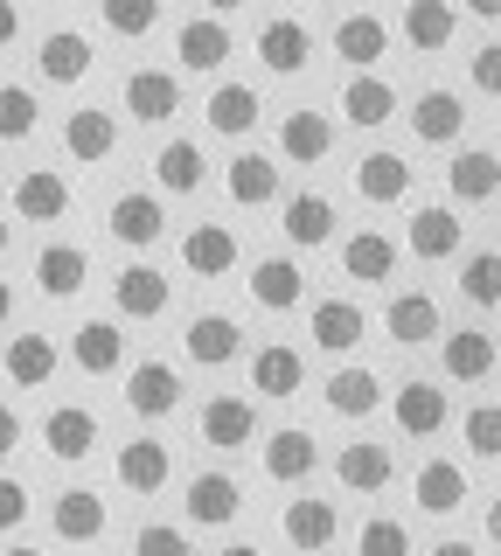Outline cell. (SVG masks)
Masks as SVG:
<instances>
[{"mask_svg":"<svg viewBox=\"0 0 501 556\" xmlns=\"http://www.w3.org/2000/svg\"><path fill=\"white\" fill-rule=\"evenodd\" d=\"M480 521H488V543H494V549H501V494H494V501H488V515H480Z\"/></svg>","mask_w":501,"mask_h":556,"instance_id":"55","label":"cell"},{"mask_svg":"<svg viewBox=\"0 0 501 556\" xmlns=\"http://www.w3.org/2000/svg\"><path fill=\"white\" fill-rule=\"evenodd\" d=\"M390 417H397V431H404V439H431V431H446V390L411 376L404 390L390 396Z\"/></svg>","mask_w":501,"mask_h":556,"instance_id":"24","label":"cell"},{"mask_svg":"<svg viewBox=\"0 0 501 556\" xmlns=\"http://www.w3.org/2000/svg\"><path fill=\"white\" fill-rule=\"evenodd\" d=\"M494 355H501V348H494V334H480V327H460V334H446V376H453V382H488L494 376Z\"/></svg>","mask_w":501,"mask_h":556,"instance_id":"41","label":"cell"},{"mask_svg":"<svg viewBox=\"0 0 501 556\" xmlns=\"http://www.w3.org/2000/svg\"><path fill=\"white\" fill-rule=\"evenodd\" d=\"M425 556H480V549H474V543H460V535H446V543H439V549H425Z\"/></svg>","mask_w":501,"mask_h":556,"instance_id":"54","label":"cell"},{"mask_svg":"<svg viewBox=\"0 0 501 556\" xmlns=\"http://www.w3.org/2000/svg\"><path fill=\"white\" fill-rule=\"evenodd\" d=\"M91 63H98V49H91V35H84V28H49L42 49H36L42 84H84V77H91Z\"/></svg>","mask_w":501,"mask_h":556,"instance_id":"6","label":"cell"},{"mask_svg":"<svg viewBox=\"0 0 501 556\" xmlns=\"http://www.w3.org/2000/svg\"><path fill=\"white\" fill-rule=\"evenodd\" d=\"M216 556H265V549H258V543H223Z\"/></svg>","mask_w":501,"mask_h":556,"instance_id":"57","label":"cell"},{"mask_svg":"<svg viewBox=\"0 0 501 556\" xmlns=\"http://www.w3.org/2000/svg\"><path fill=\"white\" fill-rule=\"evenodd\" d=\"M466 70H474V91L480 98H501V42H480L474 56H466Z\"/></svg>","mask_w":501,"mask_h":556,"instance_id":"50","label":"cell"},{"mask_svg":"<svg viewBox=\"0 0 501 556\" xmlns=\"http://www.w3.org/2000/svg\"><path fill=\"white\" fill-rule=\"evenodd\" d=\"M14 35H22V8H14V0H0V49H14Z\"/></svg>","mask_w":501,"mask_h":556,"instance_id":"53","label":"cell"},{"mask_svg":"<svg viewBox=\"0 0 501 556\" xmlns=\"http://www.w3.org/2000/svg\"><path fill=\"white\" fill-rule=\"evenodd\" d=\"M453 35H460V14L446 8V0H411L404 8V42L418 49V56H439Z\"/></svg>","mask_w":501,"mask_h":556,"instance_id":"42","label":"cell"},{"mask_svg":"<svg viewBox=\"0 0 501 556\" xmlns=\"http://www.w3.org/2000/svg\"><path fill=\"white\" fill-rule=\"evenodd\" d=\"M223 188H230V202H237V208H265V202H279V161H272V153H258V147H245L230 167H223Z\"/></svg>","mask_w":501,"mask_h":556,"instance_id":"20","label":"cell"},{"mask_svg":"<svg viewBox=\"0 0 501 556\" xmlns=\"http://www.w3.org/2000/svg\"><path fill=\"white\" fill-rule=\"evenodd\" d=\"M181 348H188V362H196V369H223V362L245 355V334H237L230 313H196V320L181 327Z\"/></svg>","mask_w":501,"mask_h":556,"instance_id":"9","label":"cell"},{"mask_svg":"<svg viewBox=\"0 0 501 556\" xmlns=\"http://www.w3.org/2000/svg\"><path fill=\"white\" fill-rule=\"evenodd\" d=\"M153 181H161L167 195H196V188L210 181V161H202L196 139H167V147L153 153Z\"/></svg>","mask_w":501,"mask_h":556,"instance_id":"38","label":"cell"},{"mask_svg":"<svg viewBox=\"0 0 501 556\" xmlns=\"http://www.w3.org/2000/svg\"><path fill=\"white\" fill-rule=\"evenodd\" d=\"M362 327H370V320H362L355 300H321L314 313H306V334H314L321 355H349V348L362 341Z\"/></svg>","mask_w":501,"mask_h":556,"instance_id":"36","label":"cell"},{"mask_svg":"<svg viewBox=\"0 0 501 556\" xmlns=\"http://www.w3.org/2000/svg\"><path fill=\"white\" fill-rule=\"evenodd\" d=\"M202 118H210V132H223V139H245L258 118H265V98H258L251 84H216L210 104H202Z\"/></svg>","mask_w":501,"mask_h":556,"instance_id":"32","label":"cell"},{"mask_svg":"<svg viewBox=\"0 0 501 556\" xmlns=\"http://www.w3.org/2000/svg\"><path fill=\"white\" fill-rule=\"evenodd\" d=\"M42 126V98L28 84H0V139H28Z\"/></svg>","mask_w":501,"mask_h":556,"instance_id":"44","label":"cell"},{"mask_svg":"<svg viewBox=\"0 0 501 556\" xmlns=\"http://www.w3.org/2000/svg\"><path fill=\"white\" fill-rule=\"evenodd\" d=\"M251 390L272 396V404L300 396V390H306V355H300V348H286V341H265V348L251 355Z\"/></svg>","mask_w":501,"mask_h":556,"instance_id":"11","label":"cell"},{"mask_svg":"<svg viewBox=\"0 0 501 556\" xmlns=\"http://www.w3.org/2000/svg\"><path fill=\"white\" fill-rule=\"evenodd\" d=\"M335 56L355 70V77H376V63L390 56V28L384 14H341L335 22Z\"/></svg>","mask_w":501,"mask_h":556,"instance_id":"4","label":"cell"},{"mask_svg":"<svg viewBox=\"0 0 501 556\" xmlns=\"http://www.w3.org/2000/svg\"><path fill=\"white\" fill-rule=\"evenodd\" d=\"M341 271L362 278V286H384V278H397V243L384 230H355L341 243Z\"/></svg>","mask_w":501,"mask_h":556,"instance_id":"39","label":"cell"},{"mask_svg":"<svg viewBox=\"0 0 501 556\" xmlns=\"http://www.w3.org/2000/svg\"><path fill=\"white\" fill-rule=\"evenodd\" d=\"M411 501H418V515H460L466 508V473L453 459H425L418 473H411Z\"/></svg>","mask_w":501,"mask_h":556,"instance_id":"28","label":"cell"},{"mask_svg":"<svg viewBox=\"0 0 501 556\" xmlns=\"http://www.w3.org/2000/svg\"><path fill=\"white\" fill-rule=\"evenodd\" d=\"M335 153V126H327V112H286V126H279V161L292 167H314Z\"/></svg>","mask_w":501,"mask_h":556,"instance_id":"33","label":"cell"},{"mask_svg":"<svg viewBox=\"0 0 501 556\" xmlns=\"http://www.w3.org/2000/svg\"><path fill=\"white\" fill-rule=\"evenodd\" d=\"M202 445H216V452L258 445V410H251V396H237V390L210 396V404H202Z\"/></svg>","mask_w":501,"mask_h":556,"instance_id":"3","label":"cell"},{"mask_svg":"<svg viewBox=\"0 0 501 556\" xmlns=\"http://www.w3.org/2000/svg\"><path fill=\"white\" fill-rule=\"evenodd\" d=\"M446 188H453L460 208L494 202V195H501V153H488V147H460L453 167H446Z\"/></svg>","mask_w":501,"mask_h":556,"instance_id":"10","label":"cell"},{"mask_svg":"<svg viewBox=\"0 0 501 556\" xmlns=\"http://www.w3.org/2000/svg\"><path fill=\"white\" fill-rule=\"evenodd\" d=\"M8 313H14V286L0 278V327H8Z\"/></svg>","mask_w":501,"mask_h":556,"instance_id":"56","label":"cell"},{"mask_svg":"<svg viewBox=\"0 0 501 556\" xmlns=\"http://www.w3.org/2000/svg\"><path fill=\"white\" fill-rule=\"evenodd\" d=\"M71 362L84 376H118L126 369V334H118V320H84L71 334Z\"/></svg>","mask_w":501,"mask_h":556,"instance_id":"27","label":"cell"},{"mask_svg":"<svg viewBox=\"0 0 501 556\" xmlns=\"http://www.w3.org/2000/svg\"><path fill=\"white\" fill-rule=\"evenodd\" d=\"M245 286H251V300L265 306V313H292V306L306 300V278H300V265H292V257H258Z\"/></svg>","mask_w":501,"mask_h":556,"instance_id":"30","label":"cell"},{"mask_svg":"<svg viewBox=\"0 0 501 556\" xmlns=\"http://www.w3.org/2000/svg\"><path fill=\"white\" fill-rule=\"evenodd\" d=\"M355 556H411V529L397 515H370L355 529Z\"/></svg>","mask_w":501,"mask_h":556,"instance_id":"46","label":"cell"},{"mask_svg":"<svg viewBox=\"0 0 501 556\" xmlns=\"http://www.w3.org/2000/svg\"><path fill=\"white\" fill-rule=\"evenodd\" d=\"M14 216L22 223H63L71 216V181H63L57 167H28L22 181H14Z\"/></svg>","mask_w":501,"mask_h":556,"instance_id":"18","label":"cell"},{"mask_svg":"<svg viewBox=\"0 0 501 556\" xmlns=\"http://www.w3.org/2000/svg\"><path fill=\"white\" fill-rule=\"evenodd\" d=\"M22 521H28V486L0 473V535H14V529H22Z\"/></svg>","mask_w":501,"mask_h":556,"instance_id":"51","label":"cell"},{"mask_svg":"<svg viewBox=\"0 0 501 556\" xmlns=\"http://www.w3.org/2000/svg\"><path fill=\"white\" fill-rule=\"evenodd\" d=\"M105 230H112L118 243H126V251H147V243L167 230V208H161V195L133 188V195H118V202L105 208Z\"/></svg>","mask_w":501,"mask_h":556,"instance_id":"16","label":"cell"},{"mask_svg":"<svg viewBox=\"0 0 501 556\" xmlns=\"http://www.w3.org/2000/svg\"><path fill=\"white\" fill-rule=\"evenodd\" d=\"M335 480L349 486V494H384V486L397 480V466H390V452H384V445L355 439V445H341V452H335Z\"/></svg>","mask_w":501,"mask_h":556,"instance_id":"31","label":"cell"},{"mask_svg":"<svg viewBox=\"0 0 501 556\" xmlns=\"http://www.w3.org/2000/svg\"><path fill=\"white\" fill-rule=\"evenodd\" d=\"M167 473H175V452H167L161 439H133V445H118V486L126 494H161Z\"/></svg>","mask_w":501,"mask_h":556,"instance_id":"23","label":"cell"},{"mask_svg":"<svg viewBox=\"0 0 501 556\" xmlns=\"http://www.w3.org/2000/svg\"><path fill=\"white\" fill-rule=\"evenodd\" d=\"M286 543L300 549V556H321L327 543H335V529H341V515H335V501H286Z\"/></svg>","mask_w":501,"mask_h":556,"instance_id":"37","label":"cell"},{"mask_svg":"<svg viewBox=\"0 0 501 556\" xmlns=\"http://www.w3.org/2000/svg\"><path fill=\"white\" fill-rule=\"evenodd\" d=\"M175 56H181V70H223L230 63V22L223 14H188L181 22V35H175Z\"/></svg>","mask_w":501,"mask_h":556,"instance_id":"14","label":"cell"},{"mask_svg":"<svg viewBox=\"0 0 501 556\" xmlns=\"http://www.w3.org/2000/svg\"><path fill=\"white\" fill-rule=\"evenodd\" d=\"M63 153H71V161H84V167L112 161V153H118V118L98 112V104L71 112V118H63Z\"/></svg>","mask_w":501,"mask_h":556,"instance_id":"19","label":"cell"},{"mask_svg":"<svg viewBox=\"0 0 501 556\" xmlns=\"http://www.w3.org/2000/svg\"><path fill=\"white\" fill-rule=\"evenodd\" d=\"M49 521H57L63 543H98V535H105V494H98V486H63Z\"/></svg>","mask_w":501,"mask_h":556,"instance_id":"26","label":"cell"},{"mask_svg":"<svg viewBox=\"0 0 501 556\" xmlns=\"http://www.w3.org/2000/svg\"><path fill=\"white\" fill-rule=\"evenodd\" d=\"M341 118H349L355 132H376L397 118V91L384 77H349V91H341Z\"/></svg>","mask_w":501,"mask_h":556,"instance_id":"40","label":"cell"},{"mask_svg":"<svg viewBox=\"0 0 501 556\" xmlns=\"http://www.w3.org/2000/svg\"><path fill=\"white\" fill-rule=\"evenodd\" d=\"M404 243H411V257H425V265H439V257H460V243H466V223H460V216H453L446 202H425L418 216H411Z\"/></svg>","mask_w":501,"mask_h":556,"instance_id":"17","label":"cell"},{"mask_svg":"<svg viewBox=\"0 0 501 556\" xmlns=\"http://www.w3.org/2000/svg\"><path fill=\"white\" fill-rule=\"evenodd\" d=\"M0 556H42V549H22V543H14V549H0Z\"/></svg>","mask_w":501,"mask_h":556,"instance_id":"59","label":"cell"},{"mask_svg":"<svg viewBox=\"0 0 501 556\" xmlns=\"http://www.w3.org/2000/svg\"><path fill=\"white\" fill-rule=\"evenodd\" d=\"M258 466H265V480L300 486V480H314V466H321V439L300 431V425H286V431H272V439L258 445Z\"/></svg>","mask_w":501,"mask_h":556,"instance_id":"2","label":"cell"},{"mask_svg":"<svg viewBox=\"0 0 501 556\" xmlns=\"http://www.w3.org/2000/svg\"><path fill=\"white\" fill-rule=\"evenodd\" d=\"M279 230H286V243H300V251H321V243L335 237V202H327L321 188H300V195H286V208H279Z\"/></svg>","mask_w":501,"mask_h":556,"instance_id":"22","label":"cell"},{"mask_svg":"<svg viewBox=\"0 0 501 556\" xmlns=\"http://www.w3.org/2000/svg\"><path fill=\"white\" fill-rule=\"evenodd\" d=\"M42 445H49V459H63V466L91 459V452H98V417L84 404H57L42 417Z\"/></svg>","mask_w":501,"mask_h":556,"instance_id":"15","label":"cell"},{"mask_svg":"<svg viewBox=\"0 0 501 556\" xmlns=\"http://www.w3.org/2000/svg\"><path fill=\"white\" fill-rule=\"evenodd\" d=\"M306 56H314V28H306L300 14H272V22H258V63H265L272 77H300Z\"/></svg>","mask_w":501,"mask_h":556,"instance_id":"1","label":"cell"},{"mask_svg":"<svg viewBox=\"0 0 501 556\" xmlns=\"http://www.w3.org/2000/svg\"><path fill=\"white\" fill-rule=\"evenodd\" d=\"M321 396H327V410H335V417H370L376 404H384V376H376L370 362H341V369L327 376Z\"/></svg>","mask_w":501,"mask_h":556,"instance_id":"25","label":"cell"},{"mask_svg":"<svg viewBox=\"0 0 501 556\" xmlns=\"http://www.w3.org/2000/svg\"><path fill=\"white\" fill-rule=\"evenodd\" d=\"M126 410L133 417H175L181 410V369L175 362H140L126 376Z\"/></svg>","mask_w":501,"mask_h":556,"instance_id":"7","label":"cell"},{"mask_svg":"<svg viewBox=\"0 0 501 556\" xmlns=\"http://www.w3.org/2000/svg\"><path fill=\"white\" fill-rule=\"evenodd\" d=\"M411 132H418L425 147H453V139L466 132L460 91H418V104H411Z\"/></svg>","mask_w":501,"mask_h":556,"instance_id":"35","label":"cell"},{"mask_svg":"<svg viewBox=\"0 0 501 556\" xmlns=\"http://www.w3.org/2000/svg\"><path fill=\"white\" fill-rule=\"evenodd\" d=\"M14 445H22V417H14L8 404H0V459H8Z\"/></svg>","mask_w":501,"mask_h":556,"instance_id":"52","label":"cell"},{"mask_svg":"<svg viewBox=\"0 0 501 556\" xmlns=\"http://www.w3.org/2000/svg\"><path fill=\"white\" fill-rule=\"evenodd\" d=\"M118 98H126V112L140 118V126H167V118L181 112V77L175 70H133Z\"/></svg>","mask_w":501,"mask_h":556,"instance_id":"8","label":"cell"},{"mask_svg":"<svg viewBox=\"0 0 501 556\" xmlns=\"http://www.w3.org/2000/svg\"><path fill=\"white\" fill-rule=\"evenodd\" d=\"M460 439L474 445V459H501V404H474L460 417Z\"/></svg>","mask_w":501,"mask_h":556,"instance_id":"48","label":"cell"},{"mask_svg":"<svg viewBox=\"0 0 501 556\" xmlns=\"http://www.w3.org/2000/svg\"><path fill=\"white\" fill-rule=\"evenodd\" d=\"M8 243H14V223H8V216H0V257H8Z\"/></svg>","mask_w":501,"mask_h":556,"instance_id":"58","label":"cell"},{"mask_svg":"<svg viewBox=\"0 0 501 556\" xmlns=\"http://www.w3.org/2000/svg\"><path fill=\"white\" fill-rule=\"evenodd\" d=\"M133 556H196V549H188L181 529H167V521H147V529H133Z\"/></svg>","mask_w":501,"mask_h":556,"instance_id":"49","label":"cell"},{"mask_svg":"<svg viewBox=\"0 0 501 556\" xmlns=\"http://www.w3.org/2000/svg\"><path fill=\"white\" fill-rule=\"evenodd\" d=\"M112 300H118V313H126V320H161L167 300H175V286H167L161 265H140V257H133V265L112 278Z\"/></svg>","mask_w":501,"mask_h":556,"instance_id":"5","label":"cell"},{"mask_svg":"<svg viewBox=\"0 0 501 556\" xmlns=\"http://www.w3.org/2000/svg\"><path fill=\"white\" fill-rule=\"evenodd\" d=\"M8 376L22 382V390H42V382L57 376V341L49 334H14L8 341Z\"/></svg>","mask_w":501,"mask_h":556,"instance_id":"43","label":"cell"},{"mask_svg":"<svg viewBox=\"0 0 501 556\" xmlns=\"http://www.w3.org/2000/svg\"><path fill=\"white\" fill-rule=\"evenodd\" d=\"M91 278V251L84 243H42L36 251V292L42 300H77Z\"/></svg>","mask_w":501,"mask_h":556,"instance_id":"13","label":"cell"},{"mask_svg":"<svg viewBox=\"0 0 501 556\" xmlns=\"http://www.w3.org/2000/svg\"><path fill=\"white\" fill-rule=\"evenodd\" d=\"M98 22H105L112 35H133V42H140V35L161 28V8H153V0H105V8H98Z\"/></svg>","mask_w":501,"mask_h":556,"instance_id":"47","label":"cell"},{"mask_svg":"<svg viewBox=\"0 0 501 556\" xmlns=\"http://www.w3.org/2000/svg\"><path fill=\"white\" fill-rule=\"evenodd\" d=\"M460 292L466 306H501V251H474L460 265Z\"/></svg>","mask_w":501,"mask_h":556,"instance_id":"45","label":"cell"},{"mask_svg":"<svg viewBox=\"0 0 501 556\" xmlns=\"http://www.w3.org/2000/svg\"><path fill=\"white\" fill-rule=\"evenodd\" d=\"M384 334L397 348H425V341H439L446 327H439V300L431 292H397V300L384 306Z\"/></svg>","mask_w":501,"mask_h":556,"instance_id":"21","label":"cell"},{"mask_svg":"<svg viewBox=\"0 0 501 556\" xmlns=\"http://www.w3.org/2000/svg\"><path fill=\"white\" fill-rule=\"evenodd\" d=\"M355 195L362 202H404L411 195V161L390 153V147L362 153V161H355Z\"/></svg>","mask_w":501,"mask_h":556,"instance_id":"29","label":"cell"},{"mask_svg":"<svg viewBox=\"0 0 501 556\" xmlns=\"http://www.w3.org/2000/svg\"><path fill=\"white\" fill-rule=\"evenodd\" d=\"M181 508L196 529H230L237 508H245V486H237L230 473H196L188 480V494H181Z\"/></svg>","mask_w":501,"mask_h":556,"instance_id":"12","label":"cell"},{"mask_svg":"<svg viewBox=\"0 0 501 556\" xmlns=\"http://www.w3.org/2000/svg\"><path fill=\"white\" fill-rule=\"evenodd\" d=\"M237 237L223 230V223H196V230L181 237V265L196 271V278H223V271H237Z\"/></svg>","mask_w":501,"mask_h":556,"instance_id":"34","label":"cell"}]
</instances>
